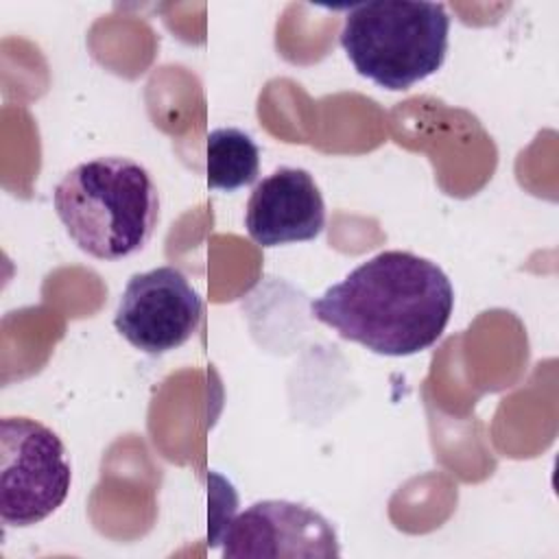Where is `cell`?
<instances>
[{"label": "cell", "mask_w": 559, "mask_h": 559, "mask_svg": "<svg viewBox=\"0 0 559 559\" xmlns=\"http://www.w3.org/2000/svg\"><path fill=\"white\" fill-rule=\"evenodd\" d=\"M203 299L175 266H157L131 275L116 312L114 328L144 354H166L181 347L199 330Z\"/></svg>", "instance_id": "obj_5"}, {"label": "cell", "mask_w": 559, "mask_h": 559, "mask_svg": "<svg viewBox=\"0 0 559 559\" xmlns=\"http://www.w3.org/2000/svg\"><path fill=\"white\" fill-rule=\"evenodd\" d=\"M260 175V148L255 140L236 127H221L205 140V179L207 186L234 192L249 186Z\"/></svg>", "instance_id": "obj_8"}, {"label": "cell", "mask_w": 559, "mask_h": 559, "mask_svg": "<svg viewBox=\"0 0 559 559\" xmlns=\"http://www.w3.org/2000/svg\"><path fill=\"white\" fill-rule=\"evenodd\" d=\"M52 205L76 247L98 260L140 251L159 221V192L151 173L122 155L76 164L55 186Z\"/></svg>", "instance_id": "obj_2"}, {"label": "cell", "mask_w": 559, "mask_h": 559, "mask_svg": "<svg viewBox=\"0 0 559 559\" xmlns=\"http://www.w3.org/2000/svg\"><path fill=\"white\" fill-rule=\"evenodd\" d=\"M72 467L55 430L31 417L0 421V518L7 526H33L68 498Z\"/></svg>", "instance_id": "obj_4"}, {"label": "cell", "mask_w": 559, "mask_h": 559, "mask_svg": "<svg viewBox=\"0 0 559 559\" xmlns=\"http://www.w3.org/2000/svg\"><path fill=\"white\" fill-rule=\"evenodd\" d=\"M245 227L262 247L314 240L325 227V203L312 175L280 166L258 181L245 207Z\"/></svg>", "instance_id": "obj_7"}, {"label": "cell", "mask_w": 559, "mask_h": 559, "mask_svg": "<svg viewBox=\"0 0 559 559\" xmlns=\"http://www.w3.org/2000/svg\"><path fill=\"white\" fill-rule=\"evenodd\" d=\"M338 41L360 76L402 92L443 66L450 15L428 0L362 2L345 11Z\"/></svg>", "instance_id": "obj_3"}, {"label": "cell", "mask_w": 559, "mask_h": 559, "mask_svg": "<svg viewBox=\"0 0 559 559\" xmlns=\"http://www.w3.org/2000/svg\"><path fill=\"white\" fill-rule=\"evenodd\" d=\"M223 557H338L332 524L314 509L290 500H260L231 518L214 544Z\"/></svg>", "instance_id": "obj_6"}, {"label": "cell", "mask_w": 559, "mask_h": 559, "mask_svg": "<svg viewBox=\"0 0 559 559\" xmlns=\"http://www.w3.org/2000/svg\"><path fill=\"white\" fill-rule=\"evenodd\" d=\"M454 310L450 277L411 251H380L310 304L317 321L380 356L432 347Z\"/></svg>", "instance_id": "obj_1"}]
</instances>
